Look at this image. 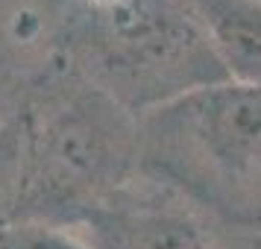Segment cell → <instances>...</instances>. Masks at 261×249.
Segmentation results:
<instances>
[{
	"label": "cell",
	"mask_w": 261,
	"mask_h": 249,
	"mask_svg": "<svg viewBox=\"0 0 261 249\" xmlns=\"http://www.w3.org/2000/svg\"><path fill=\"white\" fill-rule=\"evenodd\" d=\"M138 170L235 226H261V88L217 82L138 115Z\"/></svg>",
	"instance_id": "obj_2"
},
{
	"label": "cell",
	"mask_w": 261,
	"mask_h": 249,
	"mask_svg": "<svg viewBox=\"0 0 261 249\" xmlns=\"http://www.w3.org/2000/svg\"><path fill=\"white\" fill-rule=\"evenodd\" d=\"M0 249H94L73 229L47 223H12L0 232Z\"/></svg>",
	"instance_id": "obj_7"
},
{
	"label": "cell",
	"mask_w": 261,
	"mask_h": 249,
	"mask_svg": "<svg viewBox=\"0 0 261 249\" xmlns=\"http://www.w3.org/2000/svg\"><path fill=\"white\" fill-rule=\"evenodd\" d=\"M15 115L24 132L15 223L76 229L141 173L138 115L73 68L36 79Z\"/></svg>",
	"instance_id": "obj_1"
},
{
	"label": "cell",
	"mask_w": 261,
	"mask_h": 249,
	"mask_svg": "<svg viewBox=\"0 0 261 249\" xmlns=\"http://www.w3.org/2000/svg\"><path fill=\"white\" fill-rule=\"evenodd\" d=\"M80 50L73 71L138 115L229 79L197 15L176 0H126L94 12Z\"/></svg>",
	"instance_id": "obj_3"
},
{
	"label": "cell",
	"mask_w": 261,
	"mask_h": 249,
	"mask_svg": "<svg viewBox=\"0 0 261 249\" xmlns=\"http://www.w3.org/2000/svg\"><path fill=\"white\" fill-rule=\"evenodd\" d=\"M21 150H24V132L21 120L12 118L0 126V232L15 223V205H18V185H21Z\"/></svg>",
	"instance_id": "obj_6"
},
{
	"label": "cell",
	"mask_w": 261,
	"mask_h": 249,
	"mask_svg": "<svg viewBox=\"0 0 261 249\" xmlns=\"http://www.w3.org/2000/svg\"><path fill=\"white\" fill-rule=\"evenodd\" d=\"M94 249H208L185 214L126 200V190L73 229Z\"/></svg>",
	"instance_id": "obj_4"
},
{
	"label": "cell",
	"mask_w": 261,
	"mask_h": 249,
	"mask_svg": "<svg viewBox=\"0 0 261 249\" xmlns=\"http://www.w3.org/2000/svg\"><path fill=\"white\" fill-rule=\"evenodd\" d=\"M232 82L261 88V0H188Z\"/></svg>",
	"instance_id": "obj_5"
},
{
	"label": "cell",
	"mask_w": 261,
	"mask_h": 249,
	"mask_svg": "<svg viewBox=\"0 0 261 249\" xmlns=\"http://www.w3.org/2000/svg\"><path fill=\"white\" fill-rule=\"evenodd\" d=\"M126 0H88V6H91V12H106V9H118L123 6Z\"/></svg>",
	"instance_id": "obj_8"
}]
</instances>
